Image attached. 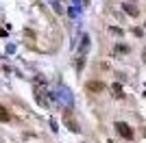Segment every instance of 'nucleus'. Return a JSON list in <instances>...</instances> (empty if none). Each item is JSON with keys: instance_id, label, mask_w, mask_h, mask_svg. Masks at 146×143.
I'll return each instance as SVG.
<instances>
[{"instance_id": "6", "label": "nucleus", "mask_w": 146, "mask_h": 143, "mask_svg": "<svg viewBox=\"0 0 146 143\" xmlns=\"http://www.w3.org/2000/svg\"><path fill=\"white\" fill-rule=\"evenodd\" d=\"M116 52L118 54H129V52H131V48H129L127 43H118V46H116Z\"/></svg>"}, {"instance_id": "10", "label": "nucleus", "mask_w": 146, "mask_h": 143, "mask_svg": "<svg viewBox=\"0 0 146 143\" xmlns=\"http://www.w3.org/2000/svg\"><path fill=\"white\" fill-rule=\"evenodd\" d=\"M131 30H133V35H135V37H142V35H144V30H142L140 26H135V28H131Z\"/></svg>"}, {"instance_id": "8", "label": "nucleus", "mask_w": 146, "mask_h": 143, "mask_svg": "<svg viewBox=\"0 0 146 143\" xmlns=\"http://www.w3.org/2000/svg\"><path fill=\"white\" fill-rule=\"evenodd\" d=\"M87 50H90V37H87V35H83V41H81V52L85 54Z\"/></svg>"}, {"instance_id": "5", "label": "nucleus", "mask_w": 146, "mask_h": 143, "mask_svg": "<svg viewBox=\"0 0 146 143\" xmlns=\"http://www.w3.org/2000/svg\"><path fill=\"white\" fill-rule=\"evenodd\" d=\"M63 124H66V126H68V128H70L72 132H79V124H76V121H74L72 117H70V115H66V117H63Z\"/></svg>"}, {"instance_id": "12", "label": "nucleus", "mask_w": 146, "mask_h": 143, "mask_svg": "<svg viewBox=\"0 0 146 143\" xmlns=\"http://www.w3.org/2000/svg\"><path fill=\"white\" fill-rule=\"evenodd\" d=\"M109 30H111V33H113V35H118V37L122 35V28H118V26H111Z\"/></svg>"}, {"instance_id": "1", "label": "nucleus", "mask_w": 146, "mask_h": 143, "mask_svg": "<svg viewBox=\"0 0 146 143\" xmlns=\"http://www.w3.org/2000/svg\"><path fill=\"white\" fill-rule=\"evenodd\" d=\"M116 132L122 139H127V141L133 139V128H131L129 124H124V121H116Z\"/></svg>"}, {"instance_id": "9", "label": "nucleus", "mask_w": 146, "mask_h": 143, "mask_svg": "<svg viewBox=\"0 0 146 143\" xmlns=\"http://www.w3.org/2000/svg\"><path fill=\"white\" fill-rule=\"evenodd\" d=\"M83 67H85V59L81 56V59L76 61V72H83Z\"/></svg>"}, {"instance_id": "14", "label": "nucleus", "mask_w": 146, "mask_h": 143, "mask_svg": "<svg viewBox=\"0 0 146 143\" xmlns=\"http://www.w3.org/2000/svg\"><path fill=\"white\" fill-rule=\"evenodd\" d=\"M83 2H85V5H90V0H83Z\"/></svg>"}, {"instance_id": "3", "label": "nucleus", "mask_w": 146, "mask_h": 143, "mask_svg": "<svg viewBox=\"0 0 146 143\" xmlns=\"http://www.w3.org/2000/svg\"><path fill=\"white\" fill-rule=\"evenodd\" d=\"M122 9H124V13H129L131 18H137V15H140L137 7H135V5H131V2H124V5H122Z\"/></svg>"}, {"instance_id": "11", "label": "nucleus", "mask_w": 146, "mask_h": 143, "mask_svg": "<svg viewBox=\"0 0 146 143\" xmlns=\"http://www.w3.org/2000/svg\"><path fill=\"white\" fill-rule=\"evenodd\" d=\"M50 5H52V9H55L57 13H61V5H59V2H57V0H52V2H50Z\"/></svg>"}, {"instance_id": "7", "label": "nucleus", "mask_w": 146, "mask_h": 143, "mask_svg": "<svg viewBox=\"0 0 146 143\" xmlns=\"http://www.w3.org/2000/svg\"><path fill=\"white\" fill-rule=\"evenodd\" d=\"M11 119V115H9V111H7L2 104H0V121H9Z\"/></svg>"}, {"instance_id": "2", "label": "nucleus", "mask_w": 146, "mask_h": 143, "mask_svg": "<svg viewBox=\"0 0 146 143\" xmlns=\"http://www.w3.org/2000/svg\"><path fill=\"white\" fill-rule=\"evenodd\" d=\"M103 89H105V85L100 80H90L87 83V91H92V93H100Z\"/></svg>"}, {"instance_id": "4", "label": "nucleus", "mask_w": 146, "mask_h": 143, "mask_svg": "<svg viewBox=\"0 0 146 143\" xmlns=\"http://www.w3.org/2000/svg\"><path fill=\"white\" fill-rule=\"evenodd\" d=\"M111 93L116 95V100H124V91H122V85L120 83H113V85H111Z\"/></svg>"}, {"instance_id": "13", "label": "nucleus", "mask_w": 146, "mask_h": 143, "mask_svg": "<svg viewBox=\"0 0 146 143\" xmlns=\"http://www.w3.org/2000/svg\"><path fill=\"white\" fill-rule=\"evenodd\" d=\"M142 59H144V61H146V50H144V54H142Z\"/></svg>"}]
</instances>
